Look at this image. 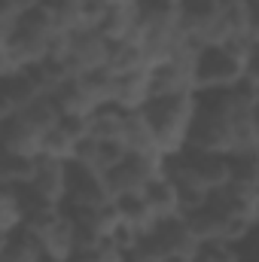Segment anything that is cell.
<instances>
[{
  "label": "cell",
  "mask_w": 259,
  "mask_h": 262,
  "mask_svg": "<svg viewBox=\"0 0 259 262\" xmlns=\"http://www.w3.org/2000/svg\"><path fill=\"white\" fill-rule=\"evenodd\" d=\"M253 52H256V43H226V46H207V49H201L198 58H195V85H198V95L235 89L244 79L256 76Z\"/></svg>",
  "instance_id": "1"
},
{
  "label": "cell",
  "mask_w": 259,
  "mask_h": 262,
  "mask_svg": "<svg viewBox=\"0 0 259 262\" xmlns=\"http://www.w3.org/2000/svg\"><path fill=\"white\" fill-rule=\"evenodd\" d=\"M195 110H198V95H180V98H153L143 107V116L156 134V146L165 159L177 156L189 143Z\"/></svg>",
  "instance_id": "2"
},
{
  "label": "cell",
  "mask_w": 259,
  "mask_h": 262,
  "mask_svg": "<svg viewBox=\"0 0 259 262\" xmlns=\"http://www.w3.org/2000/svg\"><path fill=\"white\" fill-rule=\"evenodd\" d=\"M229 171H232V159L198 152V149H183V152L171 156L165 165V174L177 183V189L201 198H210L213 192H220L229 183Z\"/></svg>",
  "instance_id": "3"
},
{
  "label": "cell",
  "mask_w": 259,
  "mask_h": 262,
  "mask_svg": "<svg viewBox=\"0 0 259 262\" xmlns=\"http://www.w3.org/2000/svg\"><path fill=\"white\" fill-rule=\"evenodd\" d=\"M198 46L192 40H183L180 52L165 61V64L149 70V92L153 98H180V95H198L195 85V58H198Z\"/></svg>",
  "instance_id": "4"
},
{
  "label": "cell",
  "mask_w": 259,
  "mask_h": 262,
  "mask_svg": "<svg viewBox=\"0 0 259 262\" xmlns=\"http://www.w3.org/2000/svg\"><path fill=\"white\" fill-rule=\"evenodd\" d=\"M168 159L162 156H125L119 165H113L104 174V186L110 198H128V195H143L146 186L165 174Z\"/></svg>",
  "instance_id": "5"
},
{
  "label": "cell",
  "mask_w": 259,
  "mask_h": 262,
  "mask_svg": "<svg viewBox=\"0 0 259 262\" xmlns=\"http://www.w3.org/2000/svg\"><path fill=\"white\" fill-rule=\"evenodd\" d=\"M21 229L37 238L43 256L49 262H67L73 256V250L79 247V241H76V226H73V220H70V213H67L64 207H61V210H52V213H46V216L28 220Z\"/></svg>",
  "instance_id": "6"
},
{
  "label": "cell",
  "mask_w": 259,
  "mask_h": 262,
  "mask_svg": "<svg viewBox=\"0 0 259 262\" xmlns=\"http://www.w3.org/2000/svg\"><path fill=\"white\" fill-rule=\"evenodd\" d=\"M113 204V198L104 186L101 174H92L79 165L70 162V174H67V195H64V210L67 213H85V210H101Z\"/></svg>",
  "instance_id": "7"
},
{
  "label": "cell",
  "mask_w": 259,
  "mask_h": 262,
  "mask_svg": "<svg viewBox=\"0 0 259 262\" xmlns=\"http://www.w3.org/2000/svg\"><path fill=\"white\" fill-rule=\"evenodd\" d=\"M43 140H46V131L37 128L25 113H12L0 122V156L40 159Z\"/></svg>",
  "instance_id": "8"
},
{
  "label": "cell",
  "mask_w": 259,
  "mask_h": 262,
  "mask_svg": "<svg viewBox=\"0 0 259 262\" xmlns=\"http://www.w3.org/2000/svg\"><path fill=\"white\" fill-rule=\"evenodd\" d=\"M146 238L159 247V253L165 256V262H192L198 256V247H201L198 238L189 232V226H186L183 216L156 223V229Z\"/></svg>",
  "instance_id": "9"
},
{
  "label": "cell",
  "mask_w": 259,
  "mask_h": 262,
  "mask_svg": "<svg viewBox=\"0 0 259 262\" xmlns=\"http://www.w3.org/2000/svg\"><path fill=\"white\" fill-rule=\"evenodd\" d=\"M52 40L55 37H46L40 34L37 28L25 25V21H15V31L9 37V46H6V55L12 58V64L18 70H31L40 61L49 58V49H52Z\"/></svg>",
  "instance_id": "10"
},
{
  "label": "cell",
  "mask_w": 259,
  "mask_h": 262,
  "mask_svg": "<svg viewBox=\"0 0 259 262\" xmlns=\"http://www.w3.org/2000/svg\"><path fill=\"white\" fill-rule=\"evenodd\" d=\"M58 6V28L61 34H85L98 31L107 12V3L101 0H55Z\"/></svg>",
  "instance_id": "11"
},
{
  "label": "cell",
  "mask_w": 259,
  "mask_h": 262,
  "mask_svg": "<svg viewBox=\"0 0 259 262\" xmlns=\"http://www.w3.org/2000/svg\"><path fill=\"white\" fill-rule=\"evenodd\" d=\"M67 174H70V165L64 162H52V159H37V168H34V177L28 183V189H34L37 195L55 207H64V195H67Z\"/></svg>",
  "instance_id": "12"
},
{
  "label": "cell",
  "mask_w": 259,
  "mask_h": 262,
  "mask_svg": "<svg viewBox=\"0 0 259 262\" xmlns=\"http://www.w3.org/2000/svg\"><path fill=\"white\" fill-rule=\"evenodd\" d=\"M52 104L58 107V113H61V119H85V116H92L95 110H98V101L92 98V92H89V85H85V79L82 76H70L64 79L52 95Z\"/></svg>",
  "instance_id": "13"
},
{
  "label": "cell",
  "mask_w": 259,
  "mask_h": 262,
  "mask_svg": "<svg viewBox=\"0 0 259 262\" xmlns=\"http://www.w3.org/2000/svg\"><path fill=\"white\" fill-rule=\"evenodd\" d=\"M149 101H153V92H149V70H137V73L116 76L110 107H116V110H122V113H137V110H143Z\"/></svg>",
  "instance_id": "14"
},
{
  "label": "cell",
  "mask_w": 259,
  "mask_h": 262,
  "mask_svg": "<svg viewBox=\"0 0 259 262\" xmlns=\"http://www.w3.org/2000/svg\"><path fill=\"white\" fill-rule=\"evenodd\" d=\"M140 25V6L137 0H119V3H110L107 12H104V21H101V34L110 40V43H122L131 40L134 31Z\"/></svg>",
  "instance_id": "15"
},
{
  "label": "cell",
  "mask_w": 259,
  "mask_h": 262,
  "mask_svg": "<svg viewBox=\"0 0 259 262\" xmlns=\"http://www.w3.org/2000/svg\"><path fill=\"white\" fill-rule=\"evenodd\" d=\"M119 143L125 146L128 156H162L159 146H156V134H153V128H149L143 110L125 113V125H122ZM162 159H165V156H162Z\"/></svg>",
  "instance_id": "16"
},
{
  "label": "cell",
  "mask_w": 259,
  "mask_h": 262,
  "mask_svg": "<svg viewBox=\"0 0 259 262\" xmlns=\"http://www.w3.org/2000/svg\"><path fill=\"white\" fill-rule=\"evenodd\" d=\"M143 198H146V204H149V210H153V216H156L159 223L180 216V189H177V183H174L168 174L156 177V180L146 186Z\"/></svg>",
  "instance_id": "17"
},
{
  "label": "cell",
  "mask_w": 259,
  "mask_h": 262,
  "mask_svg": "<svg viewBox=\"0 0 259 262\" xmlns=\"http://www.w3.org/2000/svg\"><path fill=\"white\" fill-rule=\"evenodd\" d=\"M0 92H3V98H6V104H9L12 113H21L25 107H31V104L43 95V92L37 89V82L31 79L28 70H15L12 76L0 79Z\"/></svg>",
  "instance_id": "18"
},
{
  "label": "cell",
  "mask_w": 259,
  "mask_h": 262,
  "mask_svg": "<svg viewBox=\"0 0 259 262\" xmlns=\"http://www.w3.org/2000/svg\"><path fill=\"white\" fill-rule=\"evenodd\" d=\"M125 125V113L116 107H98L89 116V140H104V143H119Z\"/></svg>",
  "instance_id": "19"
},
{
  "label": "cell",
  "mask_w": 259,
  "mask_h": 262,
  "mask_svg": "<svg viewBox=\"0 0 259 262\" xmlns=\"http://www.w3.org/2000/svg\"><path fill=\"white\" fill-rule=\"evenodd\" d=\"M107 70L113 76H125V73H137V70H149L143 61V52L134 40H122V43H110V58H107Z\"/></svg>",
  "instance_id": "20"
},
{
  "label": "cell",
  "mask_w": 259,
  "mask_h": 262,
  "mask_svg": "<svg viewBox=\"0 0 259 262\" xmlns=\"http://www.w3.org/2000/svg\"><path fill=\"white\" fill-rule=\"evenodd\" d=\"M0 262H46L37 238L25 229H18L15 235L6 238L3 250H0Z\"/></svg>",
  "instance_id": "21"
},
{
  "label": "cell",
  "mask_w": 259,
  "mask_h": 262,
  "mask_svg": "<svg viewBox=\"0 0 259 262\" xmlns=\"http://www.w3.org/2000/svg\"><path fill=\"white\" fill-rule=\"evenodd\" d=\"M76 149H79V140H76L61 122L49 131L46 140H43V159H52V162H64V165H70V162L76 159Z\"/></svg>",
  "instance_id": "22"
},
{
  "label": "cell",
  "mask_w": 259,
  "mask_h": 262,
  "mask_svg": "<svg viewBox=\"0 0 259 262\" xmlns=\"http://www.w3.org/2000/svg\"><path fill=\"white\" fill-rule=\"evenodd\" d=\"M21 226H25V207H21L18 189L0 186V235L9 238V235H15Z\"/></svg>",
  "instance_id": "23"
},
{
  "label": "cell",
  "mask_w": 259,
  "mask_h": 262,
  "mask_svg": "<svg viewBox=\"0 0 259 262\" xmlns=\"http://www.w3.org/2000/svg\"><path fill=\"white\" fill-rule=\"evenodd\" d=\"M37 159H18V156H0V186H28L34 177Z\"/></svg>",
  "instance_id": "24"
},
{
  "label": "cell",
  "mask_w": 259,
  "mask_h": 262,
  "mask_svg": "<svg viewBox=\"0 0 259 262\" xmlns=\"http://www.w3.org/2000/svg\"><path fill=\"white\" fill-rule=\"evenodd\" d=\"M125 250L116 241H95V244H79L67 262H122Z\"/></svg>",
  "instance_id": "25"
},
{
  "label": "cell",
  "mask_w": 259,
  "mask_h": 262,
  "mask_svg": "<svg viewBox=\"0 0 259 262\" xmlns=\"http://www.w3.org/2000/svg\"><path fill=\"white\" fill-rule=\"evenodd\" d=\"M195 259H201V262H244V253H241V244H235V241H204L198 247V256Z\"/></svg>",
  "instance_id": "26"
},
{
  "label": "cell",
  "mask_w": 259,
  "mask_h": 262,
  "mask_svg": "<svg viewBox=\"0 0 259 262\" xmlns=\"http://www.w3.org/2000/svg\"><path fill=\"white\" fill-rule=\"evenodd\" d=\"M0 21L3 25H15L18 21V12H15V6L9 0H0Z\"/></svg>",
  "instance_id": "27"
},
{
  "label": "cell",
  "mask_w": 259,
  "mask_h": 262,
  "mask_svg": "<svg viewBox=\"0 0 259 262\" xmlns=\"http://www.w3.org/2000/svg\"><path fill=\"white\" fill-rule=\"evenodd\" d=\"M18 67L12 64V58L6 55V49H0V79H6V76H12Z\"/></svg>",
  "instance_id": "28"
},
{
  "label": "cell",
  "mask_w": 259,
  "mask_h": 262,
  "mask_svg": "<svg viewBox=\"0 0 259 262\" xmlns=\"http://www.w3.org/2000/svg\"><path fill=\"white\" fill-rule=\"evenodd\" d=\"M9 3L15 6V12H18V18H21L25 12H31V9H34L37 3H43V0H9Z\"/></svg>",
  "instance_id": "29"
},
{
  "label": "cell",
  "mask_w": 259,
  "mask_h": 262,
  "mask_svg": "<svg viewBox=\"0 0 259 262\" xmlns=\"http://www.w3.org/2000/svg\"><path fill=\"white\" fill-rule=\"evenodd\" d=\"M162 3H168V6H174V9H180V3H183V0H162Z\"/></svg>",
  "instance_id": "30"
},
{
  "label": "cell",
  "mask_w": 259,
  "mask_h": 262,
  "mask_svg": "<svg viewBox=\"0 0 259 262\" xmlns=\"http://www.w3.org/2000/svg\"><path fill=\"white\" fill-rule=\"evenodd\" d=\"M3 244H6V238H3V235H0V250H3Z\"/></svg>",
  "instance_id": "31"
},
{
  "label": "cell",
  "mask_w": 259,
  "mask_h": 262,
  "mask_svg": "<svg viewBox=\"0 0 259 262\" xmlns=\"http://www.w3.org/2000/svg\"><path fill=\"white\" fill-rule=\"evenodd\" d=\"M192 262H201V259H192Z\"/></svg>",
  "instance_id": "32"
},
{
  "label": "cell",
  "mask_w": 259,
  "mask_h": 262,
  "mask_svg": "<svg viewBox=\"0 0 259 262\" xmlns=\"http://www.w3.org/2000/svg\"><path fill=\"white\" fill-rule=\"evenodd\" d=\"M46 262H49V259H46Z\"/></svg>",
  "instance_id": "33"
}]
</instances>
